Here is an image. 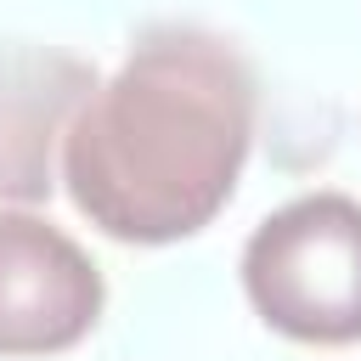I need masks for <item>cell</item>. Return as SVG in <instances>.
<instances>
[{
    "instance_id": "4",
    "label": "cell",
    "mask_w": 361,
    "mask_h": 361,
    "mask_svg": "<svg viewBox=\"0 0 361 361\" xmlns=\"http://www.w3.org/2000/svg\"><path fill=\"white\" fill-rule=\"evenodd\" d=\"M90 90L96 68L73 51H0V209H28L51 197V186L62 180V135Z\"/></svg>"
},
{
    "instance_id": "1",
    "label": "cell",
    "mask_w": 361,
    "mask_h": 361,
    "mask_svg": "<svg viewBox=\"0 0 361 361\" xmlns=\"http://www.w3.org/2000/svg\"><path fill=\"white\" fill-rule=\"evenodd\" d=\"M259 118L248 56L192 23L147 28L62 135V186L113 243L197 237L237 192Z\"/></svg>"
},
{
    "instance_id": "2",
    "label": "cell",
    "mask_w": 361,
    "mask_h": 361,
    "mask_svg": "<svg viewBox=\"0 0 361 361\" xmlns=\"http://www.w3.org/2000/svg\"><path fill=\"white\" fill-rule=\"evenodd\" d=\"M243 293L293 344H361V197L305 192L243 243Z\"/></svg>"
},
{
    "instance_id": "3",
    "label": "cell",
    "mask_w": 361,
    "mask_h": 361,
    "mask_svg": "<svg viewBox=\"0 0 361 361\" xmlns=\"http://www.w3.org/2000/svg\"><path fill=\"white\" fill-rule=\"evenodd\" d=\"M102 265L45 214L0 209V355H62L102 322Z\"/></svg>"
}]
</instances>
